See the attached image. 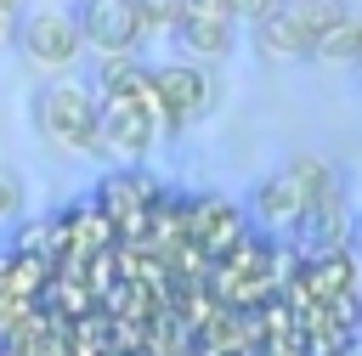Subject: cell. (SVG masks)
Here are the masks:
<instances>
[{
  "label": "cell",
  "mask_w": 362,
  "mask_h": 356,
  "mask_svg": "<svg viewBox=\"0 0 362 356\" xmlns=\"http://www.w3.org/2000/svg\"><path fill=\"white\" fill-rule=\"evenodd\" d=\"M96 113L102 96L90 90V79L79 73H45L28 96V124L51 153H74V158H102V136H96Z\"/></svg>",
  "instance_id": "cell-1"
},
{
  "label": "cell",
  "mask_w": 362,
  "mask_h": 356,
  "mask_svg": "<svg viewBox=\"0 0 362 356\" xmlns=\"http://www.w3.org/2000/svg\"><path fill=\"white\" fill-rule=\"evenodd\" d=\"M334 175V164L328 158H311V153H294V158H283L272 175H260L255 181V192H249V220H255V232H266V237H294L300 232V220H305V209H311V198H317V186Z\"/></svg>",
  "instance_id": "cell-2"
},
{
  "label": "cell",
  "mask_w": 362,
  "mask_h": 356,
  "mask_svg": "<svg viewBox=\"0 0 362 356\" xmlns=\"http://www.w3.org/2000/svg\"><path fill=\"white\" fill-rule=\"evenodd\" d=\"M153 90H158V119H164V136H181L204 119H215V107L226 102V85L215 68L204 62H187V57H170V62H153Z\"/></svg>",
  "instance_id": "cell-3"
},
{
  "label": "cell",
  "mask_w": 362,
  "mask_h": 356,
  "mask_svg": "<svg viewBox=\"0 0 362 356\" xmlns=\"http://www.w3.org/2000/svg\"><path fill=\"white\" fill-rule=\"evenodd\" d=\"M334 17H339V0H288V6H272L249 28V45H255L260 62L294 68V62H311V45Z\"/></svg>",
  "instance_id": "cell-4"
},
{
  "label": "cell",
  "mask_w": 362,
  "mask_h": 356,
  "mask_svg": "<svg viewBox=\"0 0 362 356\" xmlns=\"http://www.w3.org/2000/svg\"><path fill=\"white\" fill-rule=\"evenodd\" d=\"M11 51L40 73H74L85 62V40L68 6H28L11 28Z\"/></svg>",
  "instance_id": "cell-5"
},
{
  "label": "cell",
  "mask_w": 362,
  "mask_h": 356,
  "mask_svg": "<svg viewBox=\"0 0 362 356\" xmlns=\"http://www.w3.org/2000/svg\"><path fill=\"white\" fill-rule=\"evenodd\" d=\"M96 136H102V158L107 164H141L164 141L158 96H102Z\"/></svg>",
  "instance_id": "cell-6"
},
{
  "label": "cell",
  "mask_w": 362,
  "mask_h": 356,
  "mask_svg": "<svg viewBox=\"0 0 362 356\" xmlns=\"http://www.w3.org/2000/svg\"><path fill=\"white\" fill-rule=\"evenodd\" d=\"M164 198H170V192L158 186V175H147L141 164H113V170H102V181H96V192H90V203L113 220L119 237H141V226L158 220Z\"/></svg>",
  "instance_id": "cell-7"
},
{
  "label": "cell",
  "mask_w": 362,
  "mask_h": 356,
  "mask_svg": "<svg viewBox=\"0 0 362 356\" xmlns=\"http://www.w3.org/2000/svg\"><path fill=\"white\" fill-rule=\"evenodd\" d=\"M238 17L221 6V0H181V17L170 28V45L187 57V62H204V68H221L232 51H238Z\"/></svg>",
  "instance_id": "cell-8"
},
{
  "label": "cell",
  "mask_w": 362,
  "mask_h": 356,
  "mask_svg": "<svg viewBox=\"0 0 362 356\" xmlns=\"http://www.w3.org/2000/svg\"><path fill=\"white\" fill-rule=\"evenodd\" d=\"M85 40V57H113V51H141L147 23L136 0H74L68 6Z\"/></svg>",
  "instance_id": "cell-9"
},
{
  "label": "cell",
  "mask_w": 362,
  "mask_h": 356,
  "mask_svg": "<svg viewBox=\"0 0 362 356\" xmlns=\"http://www.w3.org/2000/svg\"><path fill=\"white\" fill-rule=\"evenodd\" d=\"M356 237V209H351V181L334 170L322 186H317V198H311V209H305V220H300V232H294V243H300V254H311V249H345Z\"/></svg>",
  "instance_id": "cell-10"
},
{
  "label": "cell",
  "mask_w": 362,
  "mask_h": 356,
  "mask_svg": "<svg viewBox=\"0 0 362 356\" xmlns=\"http://www.w3.org/2000/svg\"><path fill=\"white\" fill-rule=\"evenodd\" d=\"M362 288V254L345 243V249H311L300 254V299L305 305H334L345 294Z\"/></svg>",
  "instance_id": "cell-11"
},
{
  "label": "cell",
  "mask_w": 362,
  "mask_h": 356,
  "mask_svg": "<svg viewBox=\"0 0 362 356\" xmlns=\"http://www.w3.org/2000/svg\"><path fill=\"white\" fill-rule=\"evenodd\" d=\"M243 232H249V209H243V203H232V198H221V192L192 198V215H187V243H192V249H204V260H221V254H226Z\"/></svg>",
  "instance_id": "cell-12"
},
{
  "label": "cell",
  "mask_w": 362,
  "mask_h": 356,
  "mask_svg": "<svg viewBox=\"0 0 362 356\" xmlns=\"http://www.w3.org/2000/svg\"><path fill=\"white\" fill-rule=\"evenodd\" d=\"M311 62H322V68H362V11L339 6V17L317 34Z\"/></svg>",
  "instance_id": "cell-13"
},
{
  "label": "cell",
  "mask_w": 362,
  "mask_h": 356,
  "mask_svg": "<svg viewBox=\"0 0 362 356\" xmlns=\"http://www.w3.org/2000/svg\"><path fill=\"white\" fill-rule=\"evenodd\" d=\"M23 209H28V192H23V175L0 164V226H11V220H23Z\"/></svg>",
  "instance_id": "cell-14"
},
{
  "label": "cell",
  "mask_w": 362,
  "mask_h": 356,
  "mask_svg": "<svg viewBox=\"0 0 362 356\" xmlns=\"http://www.w3.org/2000/svg\"><path fill=\"white\" fill-rule=\"evenodd\" d=\"M221 6H226V11L238 17V23H249V28H255V23H260V17H266V11L277 6V0H221Z\"/></svg>",
  "instance_id": "cell-15"
},
{
  "label": "cell",
  "mask_w": 362,
  "mask_h": 356,
  "mask_svg": "<svg viewBox=\"0 0 362 356\" xmlns=\"http://www.w3.org/2000/svg\"><path fill=\"white\" fill-rule=\"evenodd\" d=\"M0 11H6V17H23V11H28V0H0Z\"/></svg>",
  "instance_id": "cell-16"
},
{
  "label": "cell",
  "mask_w": 362,
  "mask_h": 356,
  "mask_svg": "<svg viewBox=\"0 0 362 356\" xmlns=\"http://www.w3.org/2000/svg\"><path fill=\"white\" fill-rule=\"evenodd\" d=\"M11 28H17V17H6V11H0V45H11Z\"/></svg>",
  "instance_id": "cell-17"
},
{
  "label": "cell",
  "mask_w": 362,
  "mask_h": 356,
  "mask_svg": "<svg viewBox=\"0 0 362 356\" xmlns=\"http://www.w3.org/2000/svg\"><path fill=\"white\" fill-rule=\"evenodd\" d=\"M351 249H356V254H362V220H356V237H351Z\"/></svg>",
  "instance_id": "cell-18"
},
{
  "label": "cell",
  "mask_w": 362,
  "mask_h": 356,
  "mask_svg": "<svg viewBox=\"0 0 362 356\" xmlns=\"http://www.w3.org/2000/svg\"><path fill=\"white\" fill-rule=\"evenodd\" d=\"M345 356H362V339H356V345H351V350H345Z\"/></svg>",
  "instance_id": "cell-19"
},
{
  "label": "cell",
  "mask_w": 362,
  "mask_h": 356,
  "mask_svg": "<svg viewBox=\"0 0 362 356\" xmlns=\"http://www.w3.org/2000/svg\"><path fill=\"white\" fill-rule=\"evenodd\" d=\"M277 6H288V0H277Z\"/></svg>",
  "instance_id": "cell-20"
},
{
  "label": "cell",
  "mask_w": 362,
  "mask_h": 356,
  "mask_svg": "<svg viewBox=\"0 0 362 356\" xmlns=\"http://www.w3.org/2000/svg\"><path fill=\"white\" fill-rule=\"evenodd\" d=\"M356 73H362V68H356Z\"/></svg>",
  "instance_id": "cell-21"
}]
</instances>
